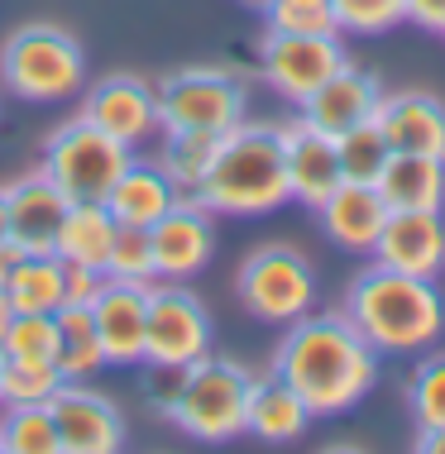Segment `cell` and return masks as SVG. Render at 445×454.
<instances>
[{
  "label": "cell",
  "mask_w": 445,
  "mask_h": 454,
  "mask_svg": "<svg viewBox=\"0 0 445 454\" xmlns=\"http://www.w3.org/2000/svg\"><path fill=\"white\" fill-rule=\"evenodd\" d=\"M274 373L306 402L316 421H330L378 387V349L350 325L345 311H306L282 330Z\"/></svg>",
  "instance_id": "1"
},
{
  "label": "cell",
  "mask_w": 445,
  "mask_h": 454,
  "mask_svg": "<svg viewBox=\"0 0 445 454\" xmlns=\"http://www.w3.org/2000/svg\"><path fill=\"white\" fill-rule=\"evenodd\" d=\"M345 316L378 354H422L445 335V297L431 278L369 263L345 292Z\"/></svg>",
  "instance_id": "2"
},
{
  "label": "cell",
  "mask_w": 445,
  "mask_h": 454,
  "mask_svg": "<svg viewBox=\"0 0 445 454\" xmlns=\"http://www.w3.org/2000/svg\"><path fill=\"white\" fill-rule=\"evenodd\" d=\"M216 215H268L292 201L288 163H282V129L264 120H240L220 134V149L206 182L192 192Z\"/></svg>",
  "instance_id": "3"
},
{
  "label": "cell",
  "mask_w": 445,
  "mask_h": 454,
  "mask_svg": "<svg viewBox=\"0 0 445 454\" xmlns=\"http://www.w3.org/2000/svg\"><path fill=\"white\" fill-rule=\"evenodd\" d=\"M0 77L20 101H68L86 82V53L63 24L29 20L0 43Z\"/></svg>",
  "instance_id": "4"
},
{
  "label": "cell",
  "mask_w": 445,
  "mask_h": 454,
  "mask_svg": "<svg viewBox=\"0 0 445 454\" xmlns=\"http://www.w3.org/2000/svg\"><path fill=\"white\" fill-rule=\"evenodd\" d=\"M250 383H254V373L240 359L206 349L202 359L187 364V373H182V392H178V402H172L168 421L192 440L226 445V440L244 435Z\"/></svg>",
  "instance_id": "5"
},
{
  "label": "cell",
  "mask_w": 445,
  "mask_h": 454,
  "mask_svg": "<svg viewBox=\"0 0 445 454\" xmlns=\"http://www.w3.org/2000/svg\"><path fill=\"white\" fill-rule=\"evenodd\" d=\"M134 163V149L120 144L115 134L96 129L91 120H63L53 134L44 139L39 168L53 177V187L68 201H106L110 187L120 182V173Z\"/></svg>",
  "instance_id": "6"
},
{
  "label": "cell",
  "mask_w": 445,
  "mask_h": 454,
  "mask_svg": "<svg viewBox=\"0 0 445 454\" xmlns=\"http://www.w3.org/2000/svg\"><path fill=\"white\" fill-rule=\"evenodd\" d=\"M234 297H240V306L254 321L288 325L312 311L316 268L292 244H258L250 259L240 263V273H234Z\"/></svg>",
  "instance_id": "7"
},
{
  "label": "cell",
  "mask_w": 445,
  "mask_h": 454,
  "mask_svg": "<svg viewBox=\"0 0 445 454\" xmlns=\"http://www.w3.org/2000/svg\"><path fill=\"white\" fill-rule=\"evenodd\" d=\"M158 120L163 129H206L226 134L244 120L250 91L230 67H178L158 82Z\"/></svg>",
  "instance_id": "8"
},
{
  "label": "cell",
  "mask_w": 445,
  "mask_h": 454,
  "mask_svg": "<svg viewBox=\"0 0 445 454\" xmlns=\"http://www.w3.org/2000/svg\"><path fill=\"white\" fill-rule=\"evenodd\" d=\"M216 340L211 311L182 282H148V335H144V364H196Z\"/></svg>",
  "instance_id": "9"
},
{
  "label": "cell",
  "mask_w": 445,
  "mask_h": 454,
  "mask_svg": "<svg viewBox=\"0 0 445 454\" xmlns=\"http://www.w3.org/2000/svg\"><path fill=\"white\" fill-rule=\"evenodd\" d=\"M340 34H288V29H264L258 39V72L282 101L302 106L321 82L345 63Z\"/></svg>",
  "instance_id": "10"
},
{
  "label": "cell",
  "mask_w": 445,
  "mask_h": 454,
  "mask_svg": "<svg viewBox=\"0 0 445 454\" xmlns=\"http://www.w3.org/2000/svg\"><path fill=\"white\" fill-rule=\"evenodd\" d=\"M82 120H91L96 129L115 134L130 149H139V144L163 134L154 82L134 77V72H110L106 82H96V87L82 96Z\"/></svg>",
  "instance_id": "11"
},
{
  "label": "cell",
  "mask_w": 445,
  "mask_h": 454,
  "mask_svg": "<svg viewBox=\"0 0 445 454\" xmlns=\"http://www.w3.org/2000/svg\"><path fill=\"white\" fill-rule=\"evenodd\" d=\"M48 411L63 454H115L125 445V411L86 383H63L48 397Z\"/></svg>",
  "instance_id": "12"
},
{
  "label": "cell",
  "mask_w": 445,
  "mask_h": 454,
  "mask_svg": "<svg viewBox=\"0 0 445 454\" xmlns=\"http://www.w3.org/2000/svg\"><path fill=\"white\" fill-rule=\"evenodd\" d=\"M148 244H154V273L158 278L187 282L216 254V211L202 206L196 196H182L168 215H158L148 225Z\"/></svg>",
  "instance_id": "13"
},
{
  "label": "cell",
  "mask_w": 445,
  "mask_h": 454,
  "mask_svg": "<svg viewBox=\"0 0 445 454\" xmlns=\"http://www.w3.org/2000/svg\"><path fill=\"white\" fill-rule=\"evenodd\" d=\"M91 321L101 335L110 368L144 364V335H148V282L106 278V287L91 301Z\"/></svg>",
  "instance_id": "14"
},
{
  "label": "cell",
  "mask_w": 445,
  "mask_h": 454,
  "mask_svg": "<svg viewBox=\"0 0 445 454\" xmlns=\"http://www.w3.org/2000/svg\"><path fill=\"white\" fill-rule=\"evenodd\" d=\"M369 259L393 268V273H412V278L436 282L445 273V220H441V211H388Z\"/></svg>",
  "instance_id": "15"
},
{
  "label": "cell",
  "mask_w": 445,
  "mask_h": 454,
  "mask_svg": "<svg viewBox=\"0 0 445 454\" xmlns=\"http://www.w3.org/2000/svg\"><path fill=\"white\" fill-rule=\"evenodd\" d=\"M278 129H282V163H288L292 201H302V206H312V211H316V206L345 182L336 134L306 125L302 115L288 120V125H278Z\"/></svg>",
  "instance_id": "16"
},
{
  "label": "cell",
  "mask_w": 445,
  "mask_h": 454,
  "mask_svg": "<svg viewBox=\"0 0 445 454\" xmlns=\"http://www.w3.org/2000/svg\"><path fill=\"white\" fill-rule=\"evenodd\" d=\"M374 125L383 129L393 153L445 158V101L436 91H383Z\"/></svg>",
  "instance_id": "17"
},
{
  "label": "cell",
  "mask_w": 445,
  "mask_h": 454,
  "mask_svg": "<svg viewBox=\"0 0 445 454\" xmlns=\"http://www.w3.org/2000/svg\"><path fill=\"white\" fill-rule=\"evenodd\" d=\"M5 206H10V239L24 254H53L58 249V230H63V215L72 201L53 187V177L44 168H34V173L10 182Z\"/></svg>",
  "instance_id": "18"
},
{
  "label": "cell",
  "mask_w": 445,
  "mask_h": 454,
  "mask_svg": "<svg viewBox=\"0 0 445 454\" xmlns=\"http://www.w3.org/2000/svg\"><path fill=\"white\" fill-rule=\"evenodd\" d=\"M378 96H383V87H378L374 72H364L360 63H350V58H345V63L302 101V120L340 139L345 129H354V125H364V120H374Z\"/></svg>",
  "instance_id": "19"
},
{
  "label": "cell",
  "mask_w": 445,
  "mask_h": 454,
  "mask_svg": "<svg viewBox=\"0 0 445 454\" xmlns=\"http://www.w3.org/2000/svg\"><path fill=\"white\" fill-rule=\"evenodd\" d=\"M321 215V230L330 235L336 249H350V254H374V239L388 220V201L378 196V187L369 182H340L326 201L316 206Z\"/></svg>",
  "instance_id": "20"
},
{
  "label": "cell",
  "mask_w": 445,
  "mask_h": 454,
  "mask_svg": "<svg viewBox=\"0 0 445 454\" xmlns=\"http://www.w3.org/2000/svg\"><path fill=\"white\" fill-rule=\"evenodd\" d=\"M316 416L306 411V402L282 383V378L268 368L264 378L250 383V407H244V431L258 435L264 445H292L312 431Z\"/></svg>",
  "instance_id": "21"
},
{
  "label": "cell",
  "mask_w": 445,
  "mask_h": 454,
  "mask_svg": "<svg viewBox=\"0 0 445 454\" xmlns=\"http://www.w3.org/2000/svg\"><path fill=\"white\" fill-rule=\"evenodd\" d=\"M182 196H187V192H182L158 163H139V158H134L125 173H120V182L110 187L106 206H110V215H115L120 225L148 230L158 215H168Z\"/></svg>",
  "instance_id": "22"
},
{
  "label": "cell",
  "mask_w": 445,
  "mask_h": 454,
  "mask_svg": "<svg viewBox=\"0 0 445 454\" xmlns=\"http://www.w3.org/2000/svg\"><path fill=\"white\" fill-rule=\"evenodd\" d=\"M374 187L388 201V211H441L445 206V158L393 153Z\"/></svg>",
  "instance_id": "23"
},
{
  "label": "cell",
  "mask_w": 445,
  "mask_h": 454,
  "mask_svg": "<svg viewBox=\"0 0 445 454\" xmlns=\"http://www.w3.org/2000/svg\"><path fill=\"white\" fill-rule=\"evenodd\" d=\"M120 220L110 215L106 201H72L58 230V259L63 263H86V268H106V254L115 244Z\"/></svg>",
  "instance_id": "24"
},
{
  "label": "cell",
  "mask_w": 445,
  "mask_h": 454,
  "mask_svg": "<svg viewBox=\"0 0 445 454\" xmlns=\"http://www.w3.org/2000/svg\"><path fill=\"white\" fill-rule=\"evenodd\" d=\"M53 321H58V373L68 383H86L101 368H110L96 321H91V306H58Z\"/></svg>",
  "instance_id": "25"
},
{
  "label": "cell",
  "mask_w": 445,
  "mask_h": 454,
  "mask_svg": "<svg viewBox=\"0 0 445 454\" xmlns=\"http://www.w3.org/2000/svg\"><path fill=\"white\" fill-rule=\"evenodd\" d=\"M0 292L15 311H58L63 306V259L58 254H24Z\"/></svg>",
  "instance_id": "26"
},
{
  "label": "cell",
  "mask_w": 445,
  "mask_h": 454,
  "mask_svg": "<svg viewBox=\"0 0 445 454\" xmlns=\"http://www.w3.org/2000/svg\"><path fill=\"white\" fill-rule=\"evenodd\" d=\"M216 149H220V134H206V129H163V144H158V168H163V173L192 196L206 182V173H211Z\"/></svg>",
  "instance_id": "27"
},
{
  "label": "cell",
  "mask_w": 445,
  "mask_h": 454,
  "mask_svg": "<svg viewBox=\"0 0 445 454\" xmlns=\"http://www.w3.org/2000/svg\"><path fill=\"white\" fill-rule=\"evenodd\" d=\"M0 454H58L48 402H0Z\"/></svg>",
  "instance_id": "28"
},
{
  "label": "cell",
  "mask_w": 445,
  "mask_h": 454,
  "mask_svg": "<svg viewBox=\"0 0 445 454\" xmlns=\"http://www.w3.org/2000/svg\"><path fill=\"white\" fill-rule=\"evenodd\" d=\"M0 354L20 364H58V321L53 311H15L0 330Z\"/></svg>",
  "instance_id": "29"
},
{
  "label": "cell",
  "mask_w": 445,
  "mask_h": 454,
  "mask_svg": "<svg viewBox=\"0 0 445 454\" xmlns=\"http://www.w3.org/2000/svg\"><path fill=\"white\" fill-rule=\"evenodd\" d=\"M336 149H340V173L345 182H374L383 177V168H388V139H383V129L374 125V120H364V125H354V129H345L340 139H336Z\"/></svg>",
  "instance_id": "30"
},
{
  "label": "cell",
  "mask_w": 445,
  "mask_h": 454,
  "mask_svg": "<svg viewBox=\"0 0 445 454\" xmlns=\"http://www.w3.org/2000/svg\"><path fill=\"white\" fill-rule=\"evenodd\" d=\"M407 411H412L417 431L445 426V354H426L407 378Z\"/></svg>",
  "instance_id": "31"
},
{
  "label": "cell",
  "mask_w": 445,
  "mask_h": 454,
  "mask_svg": "<svg viewBox=\"0 0 445 454\" xmlns=\"http://www.w3.org/2000/svg\"><path fill=\"white\" fill-rule=\"evenodd\" d=\"M68 378L58 373V364H20L5 359L0 368V402H48Z\"/></svg>",
  "instance_id": "32"
},
{
  "label": "cell",
  "mask_w": 445,
  "mask_h": 454,
  "mask_svg": "<svg viewBox=\"0 0 445 454\" xmlns=\"http://www.w3.org/2000/svg\"><path fill=\"white\" fill-rule=\"evenodd\" d=\"M336 5V29L360 34V39H374V34H388L393 24H402V0H330Z\"/></svg>",
  "instance_id": "33"
},
{
  "label": "cell",
  "mask_w": 445,
  "mask_h": 454,
  "mask_svg": "<svg viewBox=\"0 0 445 454\" xmlns=\"http://www.w3.org/2000/svg\"><path fill=\"white\" fill-rule=\"evenodd\" d=\"M106 278H130V282H154V244H148V230L139 225H120L115 244L106 254Z\"/></svg>",
  "instance_id": "34"
},
{
  "label": "cell",
  "mask_w": 445,
  "mask_h": 454,
  "mask_svg": "<svg viewBox=\"0 0 445 454\" xmlns=\"http://www.w3.org/2000/svg\"><path fill=\"white\" fill-rule=\"evenodd\" d=\"M264 15H268V29H288V34H340L336 29V5H330V0H274Z\"/></svg>",
  "instance_id": "35"
},
{
  "label": "cell",
  "mask_w": 445,
  "mask_h": 454,
  "mask_svg": "<svg viewBox=\"0 0 445 454\" xmlns=\"http://www.w3.org/2000/svg\"><path fill=\"white\" fill-rule=\"evenodd\" d=\"M101 287H106V268L63 263V306H91Z\"/></svg>",
  "instance_id": "36"
},
{
  "label": "cell",
  "mask_w": 445,
  "mask_h": 454,
  "mask_svg": "<svg viewBox=\"0 0 445 454\" xmlns=\"http://www.w3.org/2000/svg\"><path fill=\"white\" fill-rule=\"evenodd\" d=\"M182 373H187V368L154 364V378H148V407H154L158 416L172 411V402H178V392H182Z\"/></svg>",
  "instance_id": "37"
},
{
  "label": "cell",
  "mask_w": 445,
  "mask_h": 454,
  "mask_svg": "<svg viewBox=\"0 0 445 454\" xmlns=\"http://www.w3.org/2000/svg\"><path fill=\"white\" fill-rule=\"evenodd\" d=\"M402 15L417 24V29L445 34V0H402Z\"/></svg>",
  "instance_id": "38"
},
{
  "label": "cell",
  "mask_w": 445,
  "mask_h": 454,
  "mask_svg": "<svg viewBox=\"0 0 445 454\" xmlns=\"http://www.w3.org/2000/svg\"><path fill=\"white\" fill-rule=\"evenodd\" d=\"M20 259H24V249H20V244L5 235V239H0V287H5V278L20 268Z\"/></svg>",
  "instance_id": "39"
},
{
  "label": "cell",
  "mask_w": 445,
  "mask_h": 454,
  "mask_svg": "<svg viewBox=\"0 0 445 454\" xmlns=\"http://www.w3.org/2000/svg\"><path fill=\"white\" fill-rule=\"evenodd\" d=\"M417 450H422V454H445V426H426V431H417Z\"/></svg>",
  "instance_id": "40"
},
{
  "label": "cell",
  "mask_w": 445,
  "mask_h": 454,
  "mask_svg": "<svg viewBox=\"0 0 445 454\" xmlns=\"http://www.w3.org/2000/svg\"><path fill=\"white\" fill-rule=\"evenodd\" d=\"M10 235V206H5V187H0V239Z\"/></svg>",
  "instance_id": "41"
},
{
  "label": "cell",
  "mask_w": 445,
  "mask_h": 454,
  "mask_svg": "<svg viewBox=\"0 0 445 454\" xmlns=\"http://www.w3.org/2000/svg\"><path fill=\"white\" fill-rule=\"evenodd\" d=\"M10 316H15V306H10V301H5V292H0V330L10 325Z\"/></svg>",
  "instance_id": "42"
},
{
  "label": "cell",
  "mask_w": 445,
  "mask_h": 454,
  "mask_svg": "<svg viewBox=\"0 0 445 454\" xmlns=\"http://www.w3.org/2000/svg\"><path fill=\"white\" fill-rule=\"evenodd\" d=\"M244 5H254V10H268V5H274V0H244Z\"/></svg>",
  "instance_id": "43"
},
{
  "label": "cell",
  "mask_w": 445,
  "mask_h": 454,
  "mask_svg": "<svg viewBox=\"0 0 445 454\" xmlns=\"http://www.w3.org/2000/svg\"><path fill=\"white\" fill-rule=\"evenodd\" d=\"M0 368H5V354H0Z\"/></svg>",
  "instance_id": "44"
}]
</instances>
